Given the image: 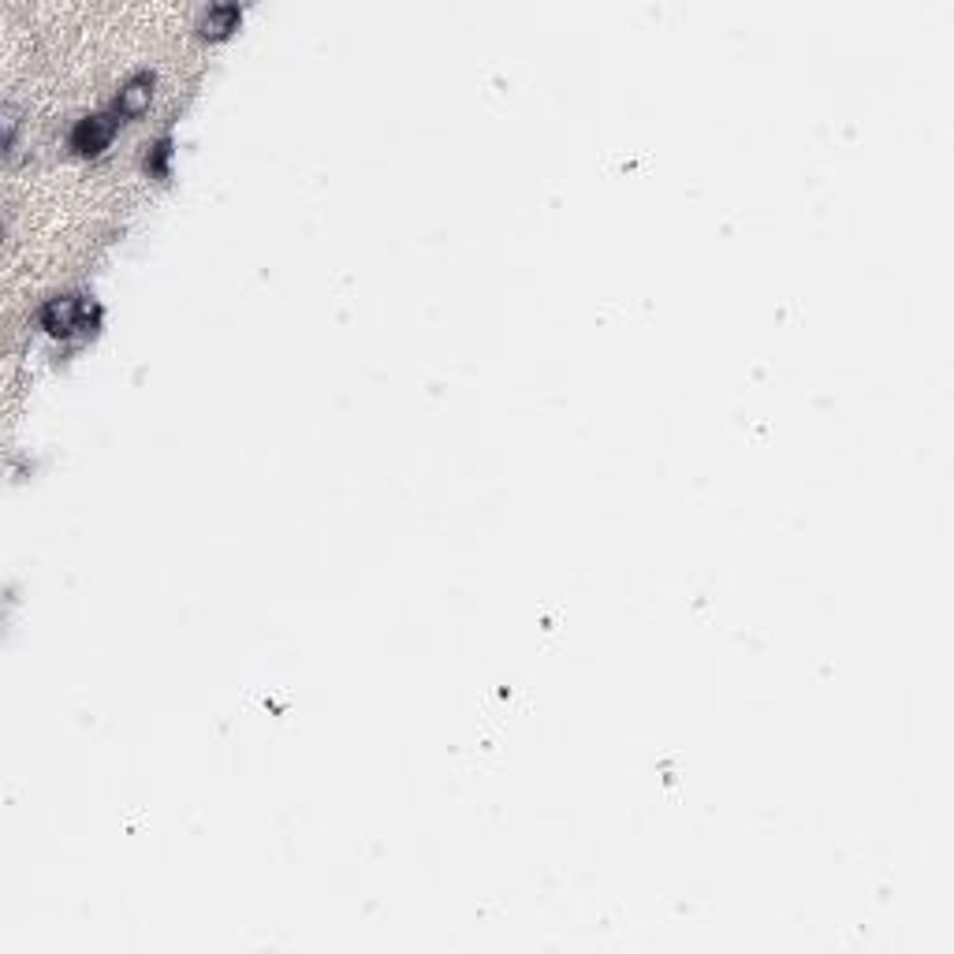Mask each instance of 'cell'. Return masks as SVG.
<instances>
[{
  "mask_svg": "<svg viewBox=\"0 0 954 954\" xmlns=\"http://www.w3.org/2000/svg\"><path fill=\"white\" fill-rule=\"evenodd\" d=\"M112 131H116V120H112V116H86V120H79V127L71 131V146L79 153H101L112 142Z\"/></svg>",
  "mask_w": 954,
  "mask_h": 954,
  "instance_id": "1",
  "label": "cell"
},
{
  "mask_svg": "<svg viewBox=\"0 0 954 954\" xmlns=\"http://www.w3.org/2000/svg\"><path fill=\"white\" fill-rule=\"evenodd\" d=\"M150 97H153V75H135V79L123 82L120 97H116V112L120 116H142V112L150 109Z\"/></svg>",
  "mask_w": 954,
  "mask_h": 954,
  "instance_id": "3",
  "label": "cell"
},
{
  "mask_svg": "<svg viewBox=\"0 0 954 954\" xmlns=\"http://www.w3.org/2000/svg\"><path fill=\"white\" fill-rule=\"evenodd\" d=\"M243 19V12L235 8V4H217V8H209L202 19V34H209V38H224L228 30H235V23Z\"/></svg>",
  "mask_w": 954,
  "mask_h": 954,
  "instance_id": "4",
  "label": "cell"
},
{
  "mask_svg": "<svg viewBox=\"0 0 954 954\" xmlns=\"http://www.w3.org/2000/svg\"><path fill=\"white\" fill-rule=\"evenodd\" d=\"M82 321V302L79 299H49L45 302V310H41V325H45V332H53V336H68V332H75Z\"/></svg>",
  "mask_w": 954,
  "mask_h": 954,
  "instance_id": "2",
  "label": "cell"
}]
</instances>
